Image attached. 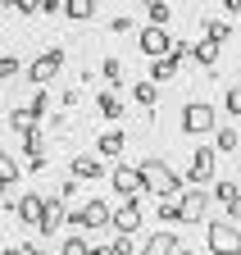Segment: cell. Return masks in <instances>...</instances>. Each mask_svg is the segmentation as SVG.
<instances>
[{"label": "cell", "mask_w": 241, "mask_h": 255, "mask_svg": "<svg viewBox=\"0 0 241 255\" xmlns=\"http://www.w3.org/2000/svg\"><path fill=\"white\" fill-rule=\"evenodd\" d=\"M23 155H27V159L46 155V146H41V128H27V132H23Z\"/></svg>", "instance_id": "d4e9b609"}, {"label": "cell", "mask_w": 241, "mask_h": 255, "mask_svg": "<svg viewBox=\"0 0 241 255\" xmlns=\"http://www.w3.org/2000/svg\"><path fill=\"white\" fill-rule=\"evenodd\" d=\"M18 178H23V169H18V159H14L9 150H0V182L9 187V182H18Z\"/></svg>", "instance_id": "cb8c5ba5"}, {"label": "cell", "mask_w": 241, "mask_h": 255, "mask_svg": "<svg viewBox=\"0 0 241 255\" xmlns=\"http://www.w3.org/2000/svg\"><path fill=\"white\" fill-rule=\"evenodd\" d=\"M132 101H137V105H146V110H155V105H160V87L150 82V78L132 82Z\"/></svg>", "instance_id": "ac0fdd59"}, {"label": "cell", "mask_w": 241, "mask_h": 255, "mask_svg": "<svg viewBox=\"0 0 241 255\" xmlns=\"http://www.w3.org/2000/svg\"><path fill=\"white\" fill-rule=\"evenodd\" d=\"M146 18H150V27H168V18H173L168 0H146Z\"/></svg>", "instance_id": "603a6c76"}, {"label": "cell", "mask_w": 241, "mask_h": 255, "mask_svg": "<svg viewBox=\"0 0 241 255\" xmlns=\"http://www.w3.org/2000/svg\"><path fill=\"white\" fill-rule=\"evenodd\" d=\"M109 251H114V255H132V237H114Z\"/></svg>", "instance_id": "d590c367"}, {"label": "cell", "mask_w": 241, "mask_h": 255, "mask_svg": "<svg viewBox=\"0 0 241 255\" xmlns=\"http://www.w3.org/2000/svg\"><path fill=\"white\" fill-rule=\"evenodd\" d=\"M0 205H9V187L5 182H0Z\"/></svg>", "instance_id": "ab89813d"}, {"label": "cell", "mask_w": 241, "mask_h": 255, "mask_svg": "<svg viewBox=\"0 0 241 255\" xmlns=\"http://www.w3.org/2000/svg\"><path fill=\"white\" fill-rule=\"evenodd\" d=\"M168 55H173L177 64H182V59L191 55V41H182V37H173V46H168Z\"/></svg>", "instance_id": "d6a6232c"}, {"label": "cell", "mask_w": 241, "mask_h": 255, "mask_svg": "<svg viewBox=\"0 0 241 255\" xmlns=\"http://www.w3.org/2000/svg\"><path fill=\"white\" fill-rule=\"evenodd\" d=\"M223 110H228V114H232V119H241V82H237V87H228V91H223Z\"/></svg>", "instance_id": "f1b7e54d"}, {"label": "cell", "mask_w": 241, "mask_h": 255, "mask_svg": "<svg viewBox=\"0 0 241 255\" xmlns=\"http://www.w3.org/2000/svg\"><path fill=\"white\" fill-rule=\"evenodd\" d=\"M91 255H114V251L109 246H91Z\"/></svg>", "instance_id": "60d3db41"}, {"label": "cell", "mask_w": 241, "mask_h": 255, "mask_svg": "<svg viewBox=\"0 0 241 255\" xmlns=\"http://www.w3.org/2000/svg\"><path fill=\"white\" fill-rule=\"evenodd\" d=\"M59 223H69V205L55 196V201H46V210H41L37 233H41V237H55V233H59Z\"/></svg>", "instance_id": "4fadbf2b"}, {"label": "cell", "mask_w": 241, "mask_h": 255, "mask_svg": "<svg viewBox=\"0 0 241 255\" xmlns=\"http://www.w3.org/2000/svg\"><path fill=\"white\" fill-rule=\"evenodd\" d=\"M228 37H232V23H228V18H205V41L223 46Z\"/></svg>", "instance_id": "7402d4cb"}, {"label": "cell", "mask_w": 241, "mask_h": 255, "mask_svg": "<svg viewBox=\"0 0 241 255\" xmlns=\"http://www.w3.org/2000/svg\"><path fill=\"white\" fill-rule=\"evenodd\" d=\"M137 46H141V55H150V59H160V55H168V46H173V37H168V27H141L137 32Z\"/></svg>", "instance_id": "30bf717a"}, {"label": "cell", "mask_w": 241, "mask_h": 255, "mask_svg": "<svg viewBox=\"0 0 241 255\" xmlns=\"http://www.w3.org/2000/svg\"><path fill=\"white\" fill-rule=\"evenodd\" d=\"M109 223L118 228V237H132V233L141 228V205H137V201H123L118 210H109Z\"/></svg>", "instance_id": "7c38bea8"}, {"label": "cell", "mask_w": 241, "mask_h": 255, "mask_svg": "<svg viewBox=\"0 0 241 255\" xmlns=\"http://www.w3.org/2000/svg\"><path fill=\"white\" fill-rule=\"evenodd\" d=\"M0 46H5V32H0Z\"/></svg>", "instance_id": "7bdbcfd3"}, {"label": "cell", "mask_w": 241, "mask_h": 255, "mask_svg": "<svg viewBox=\"0 0 241 255\" xmlns=\"http://www.w3.org/2000/svg\"><path fill=\"white\" fill-rule=\"evenodd\" d=\"M69 173H73L78 182H100V178H109V169H105V159H100L96 150H82V155H73V164H69Z\"/></svg>", "instance_id": "ba28073f"}, {"label": "cell", "mask_w": 241, "mask_h": 255, "mask_svg": "<svg viewBox=\"0 0 241 255\" xmlns=\"http://www.w3.org/2000/svg\"><path fill=\"white\" fill-rule=\"evenodd\" d=\"M59 73H64V50H41L32 64H27V73H23V78L41 91V87H46V82H55Z\"/></svg>", "instance_id": "277c9868"}, {"label": "cell", "mask_w": 241, "mask_h": 255, "mask_svg": "<svg viewBox=\"0 0 241 255\" xmlns=\"http://www.w3.org/2000/svg\"><path fill=\"white\" fill-rule=\"evenodd\" d=\"M132 27V18H123V14H118V18H109V32H128Z\"/></svg>", "instance_id": "74e56055"}, {"label": "cell", "mask_w": 241, "mask_h": 255, "mask_svg": "<svg viewBox=\"0 0 241 255\" xmlns=\"http://www.w3.org/2000/svg\"><path fill=\"white\" fill-rule=\"evenodd\" d=\"M219 50L223 46H214V41H196L191 46V59L200 64V69H214V64H219Z\"/></svg>", "instance_id": "44dd1931"}, {"label": "cell", "mask_w": 241, "mask_h": 255, "mask_svg": "<svg viewBox=\"0 0 241 255\" xmlns=\"http://www.w3.org/2000/svg\"><path fill=\"white\" fill-rule=\"evenodd\" d=\"M41 14H64V0H41Z\"/></svg>", "instance_id": "8d00e7d4"}, {"label": "cell", "mask_w": 241, "mask_h": 255, "mask_svg": "<svg viewBox=\"0 0 241 255\" xmlns=\"http://www.w3.org/2000/svg\"><path fill=\"white\" fill-rule=\"evenodd\" d=\"M59 255H91V242H86V237H64V246H59Z\"/></svg>", "instance_id": "83f0119b"}, {"label": "cell", "mask_w": 241, "mask_h": 255, "mask_svg": "<svg viewBox=\"0 0 241 255\" xmlns=\"http://www.w3.org/2000/svg\"><path fill=\"white\" fill-rule=\"evenodd\" d=\"M219 128V110L205 105V101H187L182 105V132L187 137H209Z\"/></svg>", "instance_id": "3957f363"}, {"label": "cell", "mask_w": 241, "mask_h": 255, "mask_svg": "<svg viewBox=\"0 0 241 255\" xmlns=\"http://www.w3.org/2000/svg\"><path fill=\"white\" fill-rule=\"evenodd\" d=\"M100 78L109 82V91H114V87H123V82H128V69H123V59H114V55H109V59H100Z\"/></svg>", "instance_id": "ffe728a7"}, {"label": "cell", "mask_w": 241, "mask_h": 255, "mask_svg": "<svg viewBox=\"0 0 241 255\" xmlns=\"http://www.w3.org/2000/svg\"><path fill=\"white\" fill-rule=\"evenodd\" d=\"M0 9H5V0H0Z\"/></svg>", "instance_id": "ee69618b"}, {"label": "cell", "mask_w": 241, "mask_h": 255, "mask_svg": "<svg viewBox=\"0 0 241 255\" xmlns=\"http://www.w3.org/2000/svg\"><path fill=\"white\" fill-rule=\"evenodd\" d=\"M237 146H241L237 128H219V132H214V155H219V150H237Z\"/></svg>", "instance_id": "4316f807"}, {"label": "cell", "mask_w": 241, "mask_h": 255, "mask_svg": "<svg viewBox=\"0 0 241 255\" xmlns=\"http://www.w3.org/2000/svg\"><path fill=\"white\" fill-rule=\"evenodd\" d=\"M9 210H14V219L23 223V228H37V223H41V210H46V196H37V191H23V201H14Z\"/></svg>", "instance_id": "8fae6325"}, {"label": "cell", "mask_w": 241, "mask_h": 255, "mask_svg": "<svg viewBox=\"0 0 241 255\" xmlns=\"http://www.w3.org/2000/svg\"><path fill=\"white\" fill-rule=\"evenodd\" d=\"M69 223H78L82 233H100V228H109V201H100V196H91L86 205H78V210H69Z\"/></svg>", "instance_id": "5b68a950"}, {"label": "cell", "mask_w": 241, "mask_h": 255, "mask_svg": "<svg viewBox=\"0 0 241 255\" xmlns=\"http://www.w3.org/2000/svg\"><path fill=\"white\" fill-rule=\"evenodd\" d=\"M137 173H141V187L146 191H155L160 201H177L187 191V182H182V173H177L168 159H160V155H150V159H141L137 164Z\"/></svg>", "instance_id": "6da1fadb"}, {"label": "cell", "mask_w": 241, "mask_h": 255, "mask_svg": "<svg viewBox=\"0 0 241 255\" xmlns=\"http://www.w3.org/2000/svg\"><path fill=\"white\" fill-rule=\"evenodd\" d=\"M18 69H23V64H18L14 55H0V82H5V78H14Z\"/></svg>", "instance_id": "4dcf8cb0"}, {"label": "cell", "mask_w": 241, "mask_h": 255, "mask_svg": "<svg viewBox=\"0 0 241 255\" xmlns=\"http://www.w3.org/2000/svg\"><path fill=\"white\" fill-rule=\"evenodd\" d=\"M0 255H23V251H18V246H5V251H0Z\"/></svg>", "instance_id": "b9f144b4"}, {"label": "cell", "mask_w": 241, "mask_h": 255, "mask_svg": "<svg viewBox=\"0 0 241 255\" xmlns=\"http://www.w3.org/2000/svg\"><path fill=\"white\" fill-rule=\"evenodd\" d=\"M123 146H128V137L118 132V128H114V132H105V137H96V155H100V159H118V155H123Z\"/></svg>", "instance_id": "2e32d148"}, {"label": "cell", "mask_w": 241, "mask_h": 255, "mask_svg": "<svg viewBox=\"0 0 241 255\" xmlns=\"http://www.w3.org/2000/svg\"><path fill=\"white\" fill-rule=\"evenodd\" d=\"M177 69H182V64H177L173 55H160V59H150V82H155V87H160V82H173V73H177Z\"/></svg>", "instance_id": "e0dca14e"}, {"label": "cell", "mask_w": 241, "mask_h": 255, "mask_svg": "<svg viewBox=\"0 0 241 255\" xmlns=\"http://www.w3.org/2000/svg\"><path fill=\"white\" fill-rule=\"evenodd\" d=\"M160 219L168 223V228H173V223H182V214H177V201H160Z\"/></svg>", "instance_id": "f546056e"}, {"label": "cell", "mask_w": 241, "mask_h": 255, "mask_svg": "<svg viewBox=\"0 0 241 255\" xmlns=\"http://www.w3.org/2000/svg\"><path fill=\"white\" fill-rule=\"evenodd\" d=\"M177 246H182V242H177V233H173V228H160V233L146 237L141 255H177Z\"/></svg>", "instance_id": "5bb4252c"}, {"label": "cell", "mask_w": 241, "mask_h": 255, "mask_svg": "<svg viewBox=\"0 0 241 255\" xmlns=\"http://www.w3.org/2000/svg\"><path fill=\"white\" fill-rule=\"evenodd\" d=\"M5 5H14L18 14H41V0H5Z\"/></svg>", "instance_id": "836d02e7"}, {"label": "cell", "mask_w": 241, "mask_h": 255, "mask_svg": "<svg viewBox=\"0 0 241 255\" xmlns=\"http://www.w3.org/2000/svg\"><path fill=\"white\" fill-rule=\"evenodd\" d=\"M18 251H23V255H50V251H46V246H37V242H27V246H18Z\"/></svg>", "instance_id": "f35d334b"}, {"label": "cell", "mask_w": 241, "mask_h": 255, "mask_svg": "<svg viewBox=\"0 0 241 255\" xmlns=\"http://www.w3.org/2000/svg\"><path fill=\"white\" fill-rule=\"evenodd\" d=\"M182 182H191V187L214 182V146H196V155H191V169H187V178H182Z\"/></svg>", "instance_id": "9c48e42d"}, {"label": "cell", "mask_w": 241, "mask_h": 255, "mask_svg": "<svg viewBox=\"0 0 241 255\" xmlns=\"http://www.w3.org/2000/svg\"><path fill=\"white\" fill-rule=\"evenodd\" d=\"M205 210H209V191L205 187H187L182 196H177V214H182V223H205Z\"/></svg>", "instance_id": "52a82bcc"}, {"label": "cell", "mask_w": 241, "mask_h": 255, "mask_svg": "<svg viewBox=\"0 0 241 255\" xmlns=\"http://www.w3.org/2000/svg\"><path fill=\"white\" fill-rule=\"evenodd\" d=\"M209 196H219V201L228 205V201L237 196V182H214V191H209Z\"/></svg>", "instance_id": "1f68e13d"}, {"label": "cell", "mask_w": 241, "mask_h": 255, "mask_svg": "<svg viewBox=\"0 0 241 255\" xmlns=\"http://www.w3.org/2000/svg\"><path fill=\"white\" fill-rule=\"evenodd\" d=\"M109 187H114V196H123V201H137L141 191H146L137 164H114V169H109Z\"/></svg>", "instance_id": "8992f818"}, {"label": "cell", "mask_w": 241, "mask_h": 255, "mask_svg": "<svg viewBox=\"0 0 241 255\" xmlns=\"http://www.w3.org/2000/svg\"><path fill=\"white\" fill-rule=\"evenodd\" d=\"M96 5H100V0H64V18L86 23V18H96Z\"/></svg>", "instance_id": "d6986e66"}, {"label": "cell", "mask_w": 241, "mask_h": 255, "mask_svg": "<svg viewBox=\"0 0 241 255\" xmlns=\"http://www.w3.org/2000/svg\"><path fill=\"white\" fill-rule=\"evenodd\" d=\"M96 114L109 119V123H118L128 110H123V101H118V91H100V96H96Z\"/></svg>", "instance_id": "9a60e30c"}, {"label": "cell", "mask_w": 241, "mask_h": 255, "mask_svg": "<svg viewBox=\"0 0 241 255\" xmlns=\"http://www.w3.org/2000/svg\"><path fill=\"white\" fill-rule=\"evenodd\" d=\"M205 246H209V255H241V228L228 219H209L205 223Z\"/></svg>", "instance_id": "7a4b0ae2"}, {"label": "cell", "mask_w": 241, "mask_h": 255, "mask_svg": "<svg viewBox=\"0 0 241 255\" xmlns=\"http://www.w3.org/2000/svg\"><path fill=\"white\" fill-rule=\"evenodd\" d=\"M23 110H27V119H32V123H41V114L50 110V96H46V87H41V91L32 96V101H27V105H23Z\"/></svg>", "instance_id": "484cf974"}, {"label": "cell", "mask_w": 241, "mask_h": 255, "mask_svg": "<svg viewBox=\"0 0 241 255\" xmlns=\"http://www.w3.org/2000/svg\"><path fill=\"white\" fill-rule=\"evenodd\" d=\"M228 223H237V228H241V191L228 201Z\"/></svg>", "instance_id": "e575fe53"}]
</instances>
